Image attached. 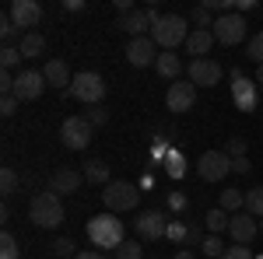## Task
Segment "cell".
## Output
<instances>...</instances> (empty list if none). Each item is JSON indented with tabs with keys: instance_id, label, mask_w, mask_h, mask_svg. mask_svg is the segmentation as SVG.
<instances>
[{
	"instance_id": "cell-10",
	"label": "cell",
	"mask_w": 263,
	"mask_h": 259,
	"mask_svg": "<svg viewBox=\"0 0 263 259\" xmlns=\"http://www.w3.org/2000/svg\"><path fill=\"white\" fill-rule=\"evenodd\" d=\"M162 18L155 7H137V11H130V14H123L120 21H116V28H123V32H130V39H141L144 32L155 25V21Z\"/></svg>"
},
{
	"instance_id": "cell-34",
	"label": "cell",
	"mask_w": 263,
	"mask_h": 259,
	"mask_svg": "<svg viewBox=\"0 0 263 259\" xmlns=\"http://www.w3.org/2000/svg\"><path fill=\"white\" fill-rule=\"evenodd\" d=\"M14 35H18V25L11 21V14H4V18H0V39H4V46H11Z\"/></svg>"
},
{
	"instance_id": "cell-36",
	"label": "cell",
	"mask_w": 263,
	"mask_h": 259,
	"mask_svg": "<svg viewBox=\"0 0 263 259\" xmlns=\"http://www.w3.org/2000/svg\"><path fill=\"white\" fill-rule=\"evenodd\" d=\"M224 154L235 161V158H246V140L242 137H232L228 144H224Z\"/></svg>"
},
{
	"instance_id": "cell-22",
	"label": "cell",
	"mask_w": 263,
	"mask_h": 259,
	"mask_svg": "<svg viewBox=\"0 0 263 259\" xmlns=\"http://www.w3.org/2000/svg\"><path fill=\"white\" fill-rule=\"evenodd\" d=\"M18 49H21V56H25V60H35V56H42V53H46V39H42L39 32H25Z\"/></svg>"
},
{
	"instance_id": "cell-27",
	"label": "cell",
	"mask_w": 263,
	"mask_h": 259,
	"mask_svg": "<svg viewBox=\"0 0 263 259\" xmlns=\"http://www.w3.org/2000/svg\"><path fill=\"white\" fill-rule=\"evenodd\" d=\"M0 259H21L18 242H14V235H11V231H4V235H0Z\"/></svg>"
},
{
	"instance_id": "cell-42",
	"label": "cell",
	"mask_w": 263,
	"mask_h": 259,
	"mask_svg": "<svg viewBox=\"0 0 263 259\" xmlns=\"http://www.w3.org/2000/svg\"><path fill=\"white\" fill-rule=\"evenodd\" d=\"M186 242H190V245H203V231L190 224V231H186Z\"/></svg>"
},
{
	"instance_id": "cell-19",
	"label": "cell",
	"mask_w": 263,
	"mask_h": 259,
	"mask_svg": "<svg viewBox=\"0 0 263 259\" xmlns=\"http://www.w3.org/2000/svg\"><path fill=\"white\" fill-rule=\"evenodd\" d=\"M214 32H211V28H193V32H190V39H186V49H190V56H193V60H203V56H207V49H211V46H214Z\"/></svg>"
},
{
	"instance_id": "cell-15",
	"label": "cell",
	"mask_w": 263,
	"mask_h": 259,
	"mask_svg": "<svg viewBox=\"0 0 263 259\" xmlns=\"http://www.w3.org/2000/svg\"><path fill=\"white\" fill-rule=\"evenodd\" d=\"M134 231L141 235V238H162L165 231H168V217H165L162 210H147V214H141V217L134 221Z\"/></svg>"
},
{
	"instance_id": "cell-33",
	"label": "cell",
	"mask_w": 263,
	"mask_h": 259,
	"mask_svg": "<svg viewBox=\"0 0 263 259\" xmlns=\"http://www.w3.org/2000/svg\"><path fill=\"white\" fill-rule=\"evenodd\" d=\"M53 252H57V259H67V256H78L81 249H78L70 238H57V242H53Z\"/></svg>"
},
{
	"instance_id": "cell-13",
	"label": "cell",
	"mask_w": 263,
	"mask_h": 259,
	"mask_svg": "<svg viewBox=\"0 0 263 259\" xmlns=\"http://www.w3.org/2000/svg\"><path fill=\"white\" fill-rule=\"evenodd\" d=\"M126 60L134 63V67H155V60H158V46H155V39H151V35L130 39V46H126Z\"/></svg>"
},
{
	"instance_id": "cell-28",
	"label": "cell",
	"mask_w": 263,
	"mask_h": 259,
	"mask_svg": "<svg viewBox=\"0 0 263 259\" xmlns=\"http://www.w3.org/2000/svg\"><path fill=\"white\" fill-rule=\"evenodd\" d=\"M14 189H18V172L14 168H0V193L11 196Z\"/></svg>"
},
{
	"instance_id": "cell-45",
	"label": "cell",
	"mask_w": 263,
	"mask_h": 259,
	"mask_svg": "<svg viewBox=\"0 0 263 259\" xmlns=\"http://www.w3.org/2000/svg\"><path fill=\"white\" fill-rule=\"evenodd\" d=\"M116 7H120L123 14H130V11H137V7H134V4H130V0H116Z\"/></svg>"
},
{
	"instance_id": "cell-38",
	"label": "cell",
	"mask_w": 263,
	"mask_h": 259,
	"mask_svg": "<svg viewBox=\"0 0 263 259\" xmlns=\"http://www.w3.org/2000/svg\"><path fill=\"white\" fill-rule=\"evenodd\" d=\"M182 165H186V161H182V154H168V158H165V172H168L172 179H179L182 172H186Z\"/></svg>"
},
{
	"instance_id": "cell-31",
	"label": "cell",
	"mask_w": 263,
	"mask_h": 259,
	"mask_svg": "<svg viewBox=\"0 0 263 259\" xmlns=\"http://www.w3.org/2000/svg\"><path fill=\"white\" fill-rule=\"evenodd\" d=\"M246 53H249V60L256 63V67H263V32H256V35L249 39V46H246Z\"/></svg>"
},
{
	"instance_id": "cell-14",
	"label": "cell",
	"mask_w": 263,
	"mask_h": 259,
	"mask_svg": "<svg viewBox=\"0 0 263 259\" xmlns=\"http://www.w3.org/2000/svg\"><path fill=\"white\" fill-rule=\"evenodd\" d=\"M228 235L235 238V245H249V242L260 235V217H253L249 210L235 214V217H232V224H228Z\"/></svg>"
},
{
	"instance_id": "cell-3",
	"label": "cell",
	"mask_w": 263,
	"mask_h": 259,
	"mask_svg": "<svg viewBox=\"0 0 263 259\" xmlns=\"http://www.w3.org/2000/svg\"><path fill=\"white\" fill-rule=\"evenodd\" d=\"M186 28H190L186 18H179V14H162V18L151 25V39H155V46H162V53H172L179 42L190 39Z\"/></svg>"
},
{
	"instance_id": "cell-2",
	"label": "cell",
	"mask_w": 263,
	"mask_h": 259,
	"mask_svg": "<svg viewBox=\"0 0 263 259\" xmlns=\"http://www.w3.org/2000/svg\"><path fill=\"white\" fill-rule=\"evenodd\" d=\"M28 217L35 228H60L63 224V203L53 189H42L39 196H32L28 203Z\"/></svg>"
},
{
	"instance_id": "cell-7",
	"label": "cell",
	"mask_w": 263,
	"mask_h": 259,
	"mask_svg": "<svg viewBox=\"0 0 263 259\" xmlns=\"http://www.w3.org/2000/svg\"><path fill=\"white\" fill-rule=\"evenodd\" d=\"M228 172H232V158L224 151H203L197 158V175L203 182H221Z\"/></svg>"
},
{
	"instance_id": "cell-1",
	"label": "cell",
	"mask_w": 263,
	"mask_h": 259,
	"mask_svg": "<svg viewBox=\"0 0 263 259\" xmlns=\"http://www.w3.org/2000/svg\"><path fill=\"white\" fill-rule=\"evenodd\" d=\"M88 238L95 249H120L126 242V231H123V221L116 214H99V217L88 221Z\"/></svg>"
},
{
	"instance_id": "cell-37",
	"label": "cell",
	"mask_w": 263,
	"mask_h": 259,
	"mask_svg": "<svg viewBox=\"0 0 263 259\" xmlns=\"http://www.w3.org/2000/svg\"><path fill=\"white\" fill-rule=\"evenodd\" d=\"M84 119L91 123V126H105V119H109V112H105L102 105H88V112H84Z\"/></svg>"
},
{
	"instance_id": "cell-18",
	"label": "cell",
	"mask_w": 263,
	"mask_h": 259,
	"mask_svg": "<svg viewBox=\"0 0 263 259\" xmlns=\"http://www.w3.org/2000/svg\"><path fill=\"white\" fill-rule=\"evenodd\" d=\"M232 98H235V105L242 109V112H253L256 109V84L246 77H235L232 81Z\"/></svg>"
},
{
	"instance_id": "cell-32",
	"label": "cell",
	"mask_w": 263,
	"mask_h": 259,
	"mask_svg": "<svg viewBox=\"0 0 263 259\" xmlns=\"http://www.w3.org/2000/svg\"><path fill=\"white\" fill-rule=\"evenodd\" d=\"M116 259H144L141 242H123L120 249H116Z\"/></svg>"
},
{
	"instance_id": "cell-20",
	"label": "cell",
	"mask_w": 263,
	"mask_h": 259,
	"mask_svg": "<svg viewBox=\"0 0 263 259\" xmlns=\"http://www.w3.org/2000/svg\"><path fill=\"white\" fill-rule=\"evenodd\" d=\"M42 74H46V84H49V88H70V84H74V77H70V67H67L63 60H49Z\"/></svg>"
},
{
	"instance_id": "cell-5",
	"label": "cell",
	"mask_w": 263,
	"mask_h": 259,
	"mask_svg": "<svg viewBox=\"0 0 263 259\" xmlns=\"http://www.w3.org/2000/svg\"><path fill=\"white\" fill-rule=\"evenodd\" d=\"M70 95L78 102H84V105H99V102L105 98V81H102L95 70H81V74L74 77V84H70Z\"/></svg>"
},
{
	"instance_id": "cell-46",
	"label": "cell",
	"mask_w": 263,
	"mask_h": 259,
	"mask_svg": "<svg viewBox=\"0 0 263 259\" xmlns=\"http://www.w3.org/2000/svg\"><path fill=\"white\" fill-rule=\"evenodd\" d=\"M74 259H105V256H102V252H91V249H88V252H78Z\"/></svg>"
},
{
	"instance_id": "cell-44",
	"label": "cell",
	"mask_w": 263,
	"mask_h": 259,
	"mask_svg": "<svg viewBox=\"0 0 263 259\" xmlns=\"http://www.w3.org/2000/svg\"><path fill=\"white\" fill-rule=\"evenodd\" d=\"M186 231H190V228H182V224H168L165 235H168V238H186Z\"/></svg>"
},
{
	"instance_id": "cell-40",
	"label": "cell",
	"mask_w": 263,
	"mask_h": 259,
	"mask_svg": "<svg viewBox=\"0 0 263 259\" xmlns=\"http://www.w3.org/2000/svg\"><path fill=\"white\" fill-rule=\"evenodd\" d=\"M14 81L18 77H11V70H0V91L4 95H14Z\"/></svg>"
},
{
	"instance_id": "cell-35",
	"label": "cell",
	"mask_w": 263,
	"mask_h": 259,
	"mask_svg": "<svg viewBox=\"0 0 263 259\" xmlns=\"http://www.w3.org/2000/svg\"><path fill=\"white\" fill-rule=\"evenodd\" d=\"M18 60H25L18 46H4V49H0V63H4V70H11V67H14Z\"/></svg>"
},
{
	"instance_id": "cell-11",
	"label": "cell",
	"mask_w": 263,
	"mask_h": 259,
	"mask_svg": "<svg viewBox=\"0 0 263 259\" xmlns=\"http://www.w3.org/2000/svg\"><path fill=\"white\" fill-rule=\"evenodd\" d=\"M224 77L221 63L211 60V56H203V60H190V81L197 84V88H218V81Z\"/></svg>"
},
{
	"instance_id": "cell-8",
	"label": "cell",
	"mask_w": 263,
	"mask_h": 259,
	"mask_svg": "<svg viewBox=\"0 0 263 259\" xmlns=\"http://www.w3.org/2000/svg\"><path fill=\"white\" fill-rule=\"evenodd\" d=\"M211 32H214V39L221 46H239L246 39V18L242 14H218Z\"/></svg>"
},
{
	"instance_id": "cell-41",
	"label": "cell",
	"mask_w": 263,
	"mask_h": 259,
	"mask_svg": "<svg viewBox=\"0 0 263 259\" xmlns=\"http://www.w3.org/2000/svg\"><path fill=\"white\" fill-rule=\"evenodd\" d=\"M18 105H21V102L14 98V95H4V102H0V116H14Z\"/></svg>"
},
{
	"instance_id": "cell-12",
	"label": "cell",
	"mask_w": 263,
	"mask_h": 259,
	"mask_svg": "<svg viewBox=\"0 0 263 259\" xmlns=\"http://www.w3.org/2000/svg\"><path fill=\"white\" fill-rule=\"evenodd\" d=\"M46 91V74L42 70H21L14 81V98L18 102H35Z\"/></svg>"
},
{
	"instance_id": "cell-29",
	"label": "cell",
	"mask_w": 263,
	"mask_h": 259,
	"mask_svg": "<svg viewBox=\"0 0 263 259\" xmlns=\"http://www.w3.org/2000/svg\"><path fill=\"white\" fill-rule=\"evenodd\" d=\"M200 249H203V252H207L211 259H221V256H224V242H221V235H207Z\"/></svg>"
},
{
	"instance_id": "cell-6",
	"label": "cell",
	"mask_w": 263,
	"mask_h": 259,
	"mask_svg": "<svg viewBox=\"0 0 263 259\" xmlns=\"http://www.w3.org/2000/svg\"><path fill=\"white\" fill-rule=\"evenodd\" d=\"M91 133H95V126L84 119V116H70V119H63V126H60V140L70 151H84V147L91 144Z\"/></svg>"
},
{
	"instance_id": "cell-24",
	"label": "cell",
	"mask_w": 263,
	"mask_h": 259,
	"mask_svg": "<svg viewBox=\"0 0 263 259\" xmlns=\"http://www.w3.org/2000/svg\"><path fill=\"white\" fill-rule=\"evenodd\" d=\"M203 224H207V231H211V235H221V231H228V224H232V217L224 214L221 207H214V210H207V217H203Z\"/></svg>"
},
{
	"instance_id": "cell-47",
	"label": "cell",
	"mask_w": 263,
	"mask_h": 259,
	"mask_svg": "<svg viewBox=\"0 0 263 259\" xmlns=\"http://www.w3.org/2000/svg\"><path fill=\"white\" fill-rule=\"evenodd\" d=\"M176 259H197V256H193L190 249H179V252H176Z\"/></svg>"
},
{
	"instance_id": "cell-25",
	"label": "cell",
	"mask_w": 263,
	"mask_h": 259,
	"mask_svg": "<svg viewBox=\"0 0 263 259\" xmlns=\"http://www.w3.org/2000/svg\"><path fill=\"white\" fill-rule=\"evenodd\" d=\"M242 207H246V193H239V189H224V193H221V210H224V214L242 210Z\"/></svg>"
},
{
	"instance_id": "cell-21",
	"label": "cell",
	"mask_w": 263,
	"mask_h": 259,
	"mask_svg": "<svg viewBox=\"0 0 263 259\" xmlns=\"http://www.w3.org/2000/svg\"><path fill=\"white\" fill-rule=\"evenodd\" d=\"M155 70H158V77L179 81V74H182V56H176V53H162V56L155 60Z\"/></svg>"
},
{
	"instance_id": "cell-30",
	"label": "cell",
	"mask_w": 263,
	"mask_h": 259,
	"mask_svg": "<svg viewBox=\"0 0 263 259\" xmlns=\"http://www.w3.org/2000/svg\"><path fill=\"white\" fill-rule=\"evenodd\" d=\"M211 14H214V11H211L207 4H200V7H193V11H190V21H193V25H200V28H211V25H214Z\"/></svg>"
},
{
	"instance_id": "cell-16",
	"label": "cell",
	"mask_w": 263,
	"mask_h": 259,
	"mask_svg": "<svg viewBox=\"0 0 263 259\" xmlns=\"http://www.w3.org/2000/svg\"><path fill=\"white\" fill-rule=\"evenodd\" d=\"M81 182H84V172H78V168H57L49 175V189L57 196H70V193L81 189Z\"/></svg>"
},
{
	"instance_id": "cell-17",
	"label": "cell",
	"mask_w": 263,
	"mask_h": 259,
	"mask_svg": "<svg viewBox=\"0 0 263 259\" xmlns=\"http://www.w3.org/2000/svg\"><path fill=\"white\" fill-rule=\"evenodd\" d=\"M7 14H11V21H14L18 28H35V25L42 21V7L35 4V0H14Z\"/></svg>"
},
{
	"instance_id": "cell-48",
	"label": "cell",
	"mask_w": 263,
	"mask_h": 259,
	"mask_svg": "<svg viewBox=\"0 0 263 259\" xmlns=\"http://www.w3.org/2000/svg\"><path fill=\"white\" fill-rule=\"evenodd\" d=\"M263 84V67H256V88Z\"/></svg>"
},
{
	"instance_id": "cell-39",
	"label": "cell",
	"mask_w": 263,
	"mask_h": 259,
	"mask_svg": "<svg viewBox=\"0 0 263 259\" xmlns=\"http://www.w3.org/2000/svg\"><path fill=\"white\" fill-rule=\"evenodd\" d=\"M221 259H253V252H249V245H232V249H224Z\"/></svg>"
},
{
	"instance_id": "cell-49",
	"label": "cell",
	"mask_w": 263,
	"mask_h": 259,
	"mask_svg": "<svg viewBox=\"0 0 263 259\" xmlns=\"http://www.w3.org/2000/svg\"><path fill=\"white\" fill-rule=\"evenodd\" d=\"M260 235H263V221H260Z\"/></svg>"
},
{
	"instance_id": "cell-9",
	"label": "cell",
	"mask_w": 263,
	"mask_h": 259,
	"mask_svg": "<svg viewBox=\"0 0 263 259\" xmlns=\"http://www.w3.org/2000/svg\"><path fill=\"white\" fill-rule=\"evenodd\" d=\"M165 105H168V112H190V109L197 105V84H193V81H176V84H168Z\"/></svg>"
},
{
	"instance_id": "cell-26",
	"label": "cell",
	"mask_w": 263,
	"mask_h": 259,
	"mask_svg": "<svg viewBox=\"0 0 263 259\" xmlns=\"http://www.w3.org/2000/svg\"><path fill=\"white\" fill-rule=\"evenodd\" d=\"M246 210H249L253 217L263 221V186H256V189H249V193H246Z\"/></svg>"
},
{
	"instance_id": "cell-43",
	"label": "cell",
	"mask_w": 263,
	"mask_h": 259,
	"mask_svg": "<svg viewBox=\"0 0 263 259\" xmlns=\"http://www.w3.org/2000/svg\"><path fill=\"white\" fill-rule=\"evenodd\" d=\"M232 172H239V175L253 172V168H249V158H235V161H232Z\"/></svg>"
},
{
	"instance_id": "cell-4",
	"label": "cell",
	"mask_w": 263,
	"mask_h": 259,
	"mask_svg": "<svg viewBox=\"0 0 263 259\" xmlns=\"http://www.w3.org/2000/svg\"><path fill=\"white\" fill-rule=\"evenodd\" d=\"M137 200H141V193H137V186H134V182L112 179L105 189H102V203H105V210H109V214L134 210V207H137Z\"/></svg>"
},
{
	"instance_id": "cell-23",
	"label": "cell",
	"mask_w": 263,
	"mask_h": 259,
	"mask_svg": "<svg viewBox=\"0 0 263 259\" xmlns=\"http://www.w3.org/2000/svg\"><path fill=\"white\" fill-rule=\"evenodd\" d=\"M84 182H95V186H109V165L99 158H91L84 165Z\"/></svg>"
}]
</instances>
